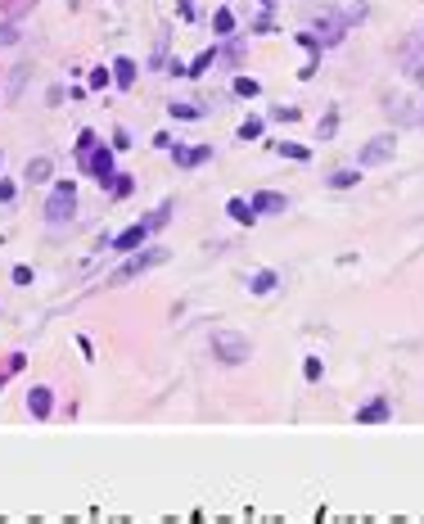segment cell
<instances>
[{"label":"cell","instance_id":"32","mask_svg":"<svg viewBox=\"0 0 424 524\" xmlns=\"http://www.w3.org/2000/svg\"><path fill=\"white\" fill-rule=\"evenodd\" d=\"M221 59H226L230 68H235V64H244V41H230V45H226V55H221Z\"/></svg>","mask_w":424,"mask_h":524},{"label":"cell","instance_id":"44","mask_svg":"<svg viewBox=\"0 0 424 524\" xmlns=\"http://www.w3.org/2000/svg\"><path fill=\"white\" fill-rule=\"evenodd\" d=\"M0 163H5V158H0Z\"/></svg>","mask_w":424,"mask_h":524},{"label":"cell","instance_id":"11","mask_svg":"<svg viewBox=\"0 0 424 524\" xmlns=\"http://www.w3.org/2000/svg\"><path fill=\"white\" fill-rule=\"evenodd\" d=\"M343 32H347V23H343L339 14H325V18L316 23V41H320V45H339Z\"/></svg>","mask_w":424,"mask_h":524},{"label":"cell","instance_id":"35","mask_svg":"<svg viewBox=\"0 0 424 524\" xmlns=\"http://www.w3.org/2000/svg\"><path fill=\"white\" fill-rule=\"evenodd\" d=\"M23 77H28V64H18V68H14V77H9V95H18V87H23Z\"/></svg>","mask_w":424,"mask_h":524},{"label":"cell","instance_id":"34","mask_svg":"<svg viewBox=\"0 0 424 524\" xmlns=\"http://www.w3.org/2000/svg\"><path fill=\"white\" fill-rule=\"evenodd\" d=\"M298 41H303V45H307V50H311V55H320V50H325V45H320V41H316V32H298Z\"/></svg>","mask_w":424,"mask_h":524},{"label":"cell","instance_id":"9","mask_svg":"<svg viewBox=\"0 0 424 524\" xmlns=\"http://www.w3.org/2000/svg\"><path fill=\"white\" fill-rule=\"evenodd\" d=\"M248 204H253V213H257V217H276V213H284V208H289V199H284L280 190H257Z\"/></svg>","mask_w":424,"mask_h":524},{"label":"cell","instance_id":"26","mask_svg":"<svg viewBox=\"0 0 424 524\" xmlns=\"http://www.w3.org/2000/svg\"><path fill=\"white\" fill-rule=\"evenodd\" d=\"M334 131H339V108H330V113H325V118H320V127H316V136H320V140H330V136H334Z\"/></svg>","mask_w":424,"mask_h":524},{"label":"cell","instance_id":"10","mask_svg":"<svg viewBox=\"0 0 424 524\" xmlns=\"http://www.w3.org/2000/svg\"><path fill=\"white\" fill-rule=\"evenodd\" d=\"M28 411L36 420H45L50 411H55V389H45V384H32V394H28Z\"/></svg>","mask_w":424,"mask_h":524},{"label":"cell","instance_id":"42","mask_svg":"<svg viewBox=\"0 0 424 524\" xmlns=\"http://www.w3.org/2000/svg\"><path fill=\"white\" fill-rule=\"evenodd\" d=\"M257 5H262V9H271V5H276V0H257Z\"/></svg>","mask_w":424,"mask_h":524},{"label":"cell","instance_id":"14","mask_svg":"<svg viewBox=\"0 0 424 524\" xmlns=\"http://www.w3.org/2000/svg\"><path fill=\"white\" fill-rule=\"evenodd\" d=\"M50 172H55V163H50L45 154H36V158H28V167H23V177L32 181V186H41V181H50Z\"/></svg>","mask_w":424,"mask_h":524},{"label":"cell","instance_id":"2","mask_svg":"<svg viewBox=\"0 0 424 524\" xmlns=\"http://www.w3.org/2000/svg\"><path fill=\"white\" fill-rule=\"evenodd\" d=\"M212 357L226 362V367H244V362L253 357V344L235 330H212Z\"/></svg>","mask_w":424,"mask_h":524},{"label":"cell","instance_id":"27","mask_svg":"<svg viewBox=\"0 0 424 524\" xmlns=\"http://www.w3.org/2000/svg\"><path fill=\"white\" fill-rule=\"evenodd\" d=\"M95 145H99V136H95L91 127H82V131H77V158H82V154H91Z\"/></svg>","mask_w":424,"mask_h":524},{"label":"cell","instance_id":"23","mask_svg":"<svg viewBox=\"0 0 424 524\" xmlns=\"http://www.w3.org/2000/svg\"><path fill=\"white\" fill-rule=\"evenodd\" d=\"M212 32H217V36H235V14H230V9H217V14H212Z\"/></svg>","mask_w":424,"mask_h":524},{"label":"cell","instance_id":"28","mask_svg":"<svg viewBox=\"0 0 424 524\" xmlns=\"http://www.w3.org/2000/svg\"><path fill=\"white\" fill-rule=\"evenodd\" d=\"M262 136V118H244L240 123V140H257Z\"/></svg>","mask_w":424,"mask_h":524},{"label":"cell","instance_id":"41","mask_svg":"<svg viewBox=\"0 0 424 524\" xmlns=\"http://www.w3.org/2000/svg\"><path fill=\"white\" fill-rule=\"evenodd\" d=\"M181 18H194V0H181Z\"/></svg>","mask_w":424,"mask_h":524},{"label":"cell","instance_id":"1","mask_svg":"<svg viewBox=\"0 0 424 524\" xmlns=\"http://www.w3.org/2000/svg\"><path fill=\"white\" fill-rule=\"evenodd\" d=\"M163 262H167V249H135V253H127V262L108 276V285H127V280L154 272V267H163Z\"/></svg>","mask_w":424,"mask_h":524},{"label":"cell","instance_id":"36","mask_svg":"<svg viewBox=\"0 0 424 524\" xmlns=\"http://www.w3.org/2000/svg\"><path fill=\"white\" fill-rule=\"evenodd\" d=\"M271 118H276V123H294L298 108H284V104H280V108H271Z\"/></svg>","mask_w":424,"mask_h":524},{"label":"cell","instance_id":"19","mask_svg":"<svg viewBox=\"0 0 424 524\" xmlns=\"http://www.w3.org/2000/svg\"><path fill=\"white\" fill-rule=\"evenodd\" d=\"M271 150H276V154H284V158H294V163H307V158H311V150H307V145H294V140H276Z\"/></svg>","mask_w":424,"mask_h":524},{"label":"cell","instance_id":"24","mask_svg":"<svg viewBox=\"0 0 424 524\" xmlns=\"http://www.w3.org/2000/svg\"><path fill=\"white\" fill-rule=\"evenodd\" d=\"M131 190H135V181H131L127 172H113V181H108V194H113V199H127Z\"/></svg>","mask_w":424,"mask_h":524},{"label":"cell","instance_id":"25","mask_svg":"<svg viewBox=\"0 0 424 524\" xmlns=\"http://www.w3.org/2000/svg\"><path fill=\"white\" fill-rule=\"evenodd\" d=\"M167 222H172V204H158V208L145 217V226H149V230H163Z\"/></svg>","mask_w":424,"mask_h":524},{"label":"cell","instance_id":"37","mask_svg":"<svg viewBox=\"0 0 424 524\" xmlns=\"http://www.w3.org/2000/svg\"><path fill=\"white\" fill-rule=\"evenodd\" d=\"M23 362H28V357H23V352H9V362H5V371H9V375H18V371H23Z\"/></svg>","mask_w":424,"mask_h":524},{"label":"cell","instance_id":"4","mask_svg":"<svg viewBox=\"0 0 424 524\" xmlns=\"http://www.w3.org/2000/svg\"><path fill=\"white\" fill-rule=\"evenodd\" d=\"M82 167H86V172H91V177L99 181V186H108V181H113V172H118V167H113V145H104V140H99L91 154H82Z\"/></svg>","mask_w":424,"mask_h":524},{"label":"cell","instance_id":"30","mask_svg":"<svg viewBox=\"0 0 424 524\" xmlns=\"http://www.w3.org/2000/svg\"><path fill=\"white\" fill-rule=\"evenodd\" d=\"M113 82V68H91V91H104Z\"/></svg>","mask_w":424,"mask_h":524},{"label":"cell","instance_id":"16","mask_svg":"<svg viewBox=\"0 0 424 524\" xmlns=\"http://www.w3.org/2000/svg\"><path fill=\"white\" fill-rule=\"evenodd\" d=\"M226 213H230V222H240V226H253L257 222V213H253V204H248V199H230Z\"/></svg>","mask_w":424,"mask_h":524},{"label":"cell","instance_id":"31","mask_svg":"<svg viewBox=\"0 0 424 524\" xmlns=\"http://www.w3.org/2000/svg\"><path fill=\"white\" fill-rule=\"evenodd\" d=\"M167 108H172V118H203V108H199V104H177V100H172Z\"/></svg>","mask_w":424,"mask_h":524},{"label":"cell","instance_id":"13","mask_svg":"<svg viewBox=\"0 0 424 524\" xmlns=\"http://www.w3.org/2000/svg\"><path fill=\"white\" fill-rule=\"evenodd\" d=\"M108 68H113V82H118L122 91H131V87H135V72H140V68H135V59L118 55V59H113V64H108Z\"/></svg>","mask_w":424,"mask_h":524},{"label":"cell","instance_id":"38","mask_svg":"<svg viewBox=\"0 0 424 524\" xmlns=\"http://www.w3.org/2000/svg\"><path fill=\"white\" fill-rule=\"evenodd\" d=\"M14 285H32V267H23V262L14 267Z\"/></svg>","mask_w":424,"mask_h":524},{"label":"cell","instance_id":"12","mask_svg":"<svg viewBox=\"0 0 424 524\" xmlns=\"http://www.w3.org/2000/svg\"><path fill=\"white\" fill-rule=\"evenodd\" d=\"M393 416V407H389V398H370L366 402V407H361L357 411V425H384V420H389Z\"/></svg>","mask_w":424,"mask_h":524},{"label":"cell","instance_id":"5","mask_svg":"<svg viewBox=\"0 0 424 524\" xmlns=\"http://www.w3.org/2000/svg\"><path fill=\"white\" fill-rule=\"evenodd\" d=\"M393 154H397V140H393V136H375V140H366V145H361L357 167H379V163H389Z\"/></svg>","mask_w":424,"mask_h":524},{"label":"cell","instance_id":"15","mask_svg":"<svg viewBox=\"0 0 424 524\" xmlns=\"http://www.w3.org/2000/svg\"><path fill=\"white\" fill-rule=\"evenodd\" d=\"M389 118H397V123H420V108H411V100L393 95V100H389Z\"/></svg>","mask_w":424,"mask_h":524},{"label":"cell","instance_id":"21","mask_svg":"<svg viewBox=\"0 0 424 524\" xmlns=\"http://www.w3.org/2000/svg\"><path fill=\"white\" fill-rule=\"evenodd\" d=\"M230 91L240 95V100H257V95H262V82H257V77H235Z\"/></svg>","mask_w":424,"mask_h":524},{"label":"cell","instance_id":"40","mask_svg":"<svg viewBox=\"0 0 424 524\" xmlns=\"http://www.w3.org/2000/svg\"><path fill=\"white\" fill-rule=\"evenodd\" d=\"M14 199V181H0V204H9Z\"/></svg>","mask_w":424,"mask_h":524},{"label":"cell","instance_id":"8","mask_svg":"<svg viewBox=\"0 0 424 524\" xmlns=\"http://www.w3.org/2000/svg\"><path fill=\"white\" fill-rule=\"evenodd\" d=\"M172 163L177 167H203V163H212V145H177V150H172Z\"/></svg>","mask_w":424,"mask_h":524},{"label":"cell","instance_id":"22","mask_svg":"<svg viewBox=\"0 0 424 524\" xmlns=\"http://www.w3.org/2000/svg\"><path fill=\"white\" fill-rule=\"evenodd\" d=\"M361 172L357 167H339V172H330V190H347V186H357Z\"/></svg>","mask_w":424,"mask_h":524},{"label":"cell","instance_id":"6","mask_svg":"<svg viewBox=\"0 0 424 524\" xmlns=\"http://www.w3.org/2000/svg\"><path fill=\"white\" fill-rule=\"evenodd\" d=\"M397 64L406 68L411 82H420V87H424V41H406L402 50H397Z\"/></svg>","mask_w":424,"mask_h":524},{"label":"cell","instance_id":"17","mask_svg":"<svg viewBox=\"0 0 424 524\" xmlns=\"http://www.w3.org/2000/svg\"><path fill=\"white\" fill-rule=\"evenodd\" d=\"M276 285H280L276 272H253V276H248V294H271Z\"/></svg>","mask_w":424,"mask_h":524},{"label":"cell","instance_id":"29","mask_svg":"<svg viewBox=\"0 0 424 524\" xmlns=\"http://www.w3.org/2000/svg\"><path fill=\"white\" fill-rule=\"evenodd\" d=\"M18 41H23L18 23H0V45H18Z\"/></svg>","mask_w":424,"mask_h":524},{"label":"cell","instance_id":"7","mask_svg":"<svg viewBox=\"0 0 424 524\" xmlns=\"http://www.w3.org/2000/svg\"><path fill=\"white\" fill-rule=\"evenodd\" d=\"M149 235H154V230H149L145 222H135V226H127V230H122V235H113V240H108V249H113V253H135V249H140Z\"/></svg>","mask_w":424,"mask_h":524},{"label":"cell","instance_id":"33","mask_svg":"<svg viewBox=\"0 0 424 524\" xmlns=\"http://www.w3.org/2000/svg\"><path fill=\"white\" fill-rule=\"evenodd\" d=\"M320 371H325V367H320V357H307V362H303V375H307V380H320Z\"/></svg>","mask_w":424,"mask_h":524},{"label":"cell","instance_id":"3","mask_svg":"<svg viewBox=\"0 0 424 524\" xmlns=\"http://www.w3.org/2000/svg\"><path fill=\"white\" fill-rule=\"evenodd\" d=\"M72 213H77V186H72V181H55V190H50V199H45V222L64 226Z\"/></svg>","mask_w":424,"mask_h":524},{"label":"cell","instance_id":"39","mask_svg":"<svg viewBox=\"0 0 424 524\" xmlns=\"http://www.w3.org/2000/svg\"><path fill=\"white\" fill-rule=\"evenodd\" d=\"M113 150H131V136H127V131H122V127L113 131Z\"/></svg>","mask_w":424,"mask_h":524},{"label":"cell","instance_id":"18","mask_svg":"<svg viewBox=\"0 0 424 524\" xmlns=\"http://www.w3.org/2000/svg\"><path fill=\"white\" fill-rule=\"evenodd\" d=\"M167 41H172V32L163 28V32H158V41H154V55H149V68H158V72L167 68Z\"/></svg>","mask_w":424,"mask_h":524},{"label":"cell","instance_id":"43","mask_svg":"<svg viewBox=\"0 0 424 524\" xmlns=\"http://www.w3.org/2000/svg\"><path fill=\"white\" fill-rule=\"evenodd\" d=\"M420 127H424V108H420Z\"/></svg>","mask_w":424,"mask_h":524},{"label":"cell","instance_id":"20","mask_svg":"<svg viewBox=\"0 0 424 524\" xmlns=\"http://www.w3.org/2000/svg\"><path fill=\"white\" fill-rule=\"evenodd\" d=\"M217 59H221L217 50H203V55L194 59V64H185V77H203V72H208L212 64H217Z\"/></svg>","mask_w":424,"mask_h":524}]
</instances>
